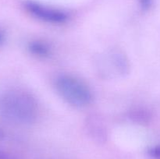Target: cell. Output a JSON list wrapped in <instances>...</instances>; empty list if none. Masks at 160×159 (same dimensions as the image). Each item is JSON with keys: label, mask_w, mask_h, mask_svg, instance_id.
<instances>
[{"label": "cell", "mask_w": 160, "mask_h": 159, "mask_svg": "<svg viewBox=\"0 0 160 159\" xmlns=\"http://www.w3.org/2000/svg\"><path fill=\"white\" fill-rule=\"evenodd\" d=\"M3 39H4V35H3L2 33L0 31V44L3 41Z\"/></svg>", "instance_id": "12"}, {"label": "cell", "mask_w": 160, "mask_h": 159, "mask_svg": "<svg viewBox=\"0 0 160 159\" xmlns=\"http://www.w3.org/2000/svg\"><path fill=\"white\" fill-rule=\"evenodd\" d=\"M55 85L62 99L74 107H86L92 103L93 97L90 89L74 76L69 75L59 76Z\"/></svg>", "instance_id": "2"}, {"label": "cell", "mask_w": 160, "mask_h": 159, "mask_svg": "<svg viewBox=\"0 0 160 159\" xmlns=\"http://www.w3.org/2000/svg\"><path fill=\"white\" fill-rule=\"evenodd\" d=\"M138 1L140 4L141 7L143 9H145V10L150 9L153 3V0H138Z\"/></svg>", "instance_id": "9"}, {"label": "cell", "mask_w": 160, "mask_h": 159, "mask_svg": "<svg viewBox=\"0 0 160 159\" xmlns=\"http://www.w3.org/2000/svg\"><path fill=\"white\" fill-rule=\"evenodd\" d=\"M38 105L31 94L24 90L13 89L0 97V115L11 123L26 125L34 122Z\"/></svg>", "instance_id": "1"}, {"label": "cell", "mask_w": 160, "mask_h": 159, "mask_svg": "<svg viewBox=\"0 0 160 159\" xmlns=\"http://www.w3.org/2000/svg\"><path fill=\"white\" fill-rule=\"evenodd\" d=\"M148 154L152 159H160V145L150 147L148 151Z\"/></svg>", "instance_id": "8"}, {"label": "cell", "mask_w": 160, "mask_h": 159, "mask_svg": "<svg viewBox=\"0 0 160 159\" xmlns=\"http://www.w3.org/2000/svg\"><path fill=\"white\" fill-rule=\"evenodd\" d=\"M86 126H87L89 134L95 140L98 141H104L106 140V136H107L106 130L98 116H95V115L90 116V118H88Z\"/></svg>", "instance_id": "5"}, {"label": "cell", "mask_w": 160, "mask_h": 159, "mask_svg": "<svg viewBox=\"0 0 160 159\" xmlns=\"http://www.w3.org/2000/svg\"><path fill=\"white\" fill-rule=\"evenodd\" d=\"M148 115L147 112H144L143 110H136L131 112V115H130V118L132 120L134 123H146L148 120Z\"/></svg>", "instance_id": "7"}, {"label": "cell", "mask_w": 160, "mask_h": 159, "mask_svg": "<svg viewBox=\"0 0 160 159\" xmlns=\"http://www.w3.org/2000/svg\"><path fill=\"white\" fill-rule=\"evenodd\" d=\"M102 65H107L103 67L102 71L105 70L109 72V74L115 73L118 76H125L128 74L130 71V65L128 59L122 52L118 51H113L109 52L102 59Z\"/></svg>", "instance_id": "4"}, {"label": "cell", "mask_w": 160, "mask_h": 159, "mask_svg": "<svg viewBox=\"0 0 160 159\" xmlns=\"http://www.w3.org/2000/svg\"><path fill=\"white\" fill-rule=\"evenodd\" d=\"M0 159H18L17 157L12 155L10 153H8L6 151H0Z\"/></svg>", "instance_id": "10"}, {"label": "cell", "mask_w": 160, "mask_h": 159, "mask_svg": "<svg viewBox=\"0 0 160 159\" xmlns=\"http://www.w3.org/2000/svg\"><path fill=\"white\" fill-rule=\"evenodd\" d=\"M3 137H4V131H3V129L0 126V141L2 140Z\"/></svg>", "instance_id": "11"}, {"label": "cell", "mask_w": 160, "mask_h": 159, "mask_svg": "<svg viewBox=\"0 0 160 159\" xmlns=\"http://www.w3.org/2000/svg\"><path fill=\"white\" fill-rule=\"evenodd\" d=\"M27 10L36 18L52 23H62L67 21V15L62 11L33 1L25 3Z\"/></svg>", "instance_id": "3"}, {"label": "cell", "mask_w": 160, "mask_h": 159, "mask_svg": "<svg viewBox=\"0 0 160 159\" xmlns=\"http://www.w3.org/2000/svg\"><path fill=\"white\" fill-rule=\"evenodd\" d=\"M29 50L35 55L45 57L49 54V48L45 44L39 41H32L29 44Z\"/></svg>", "instance_id": "6"}]
</instances>
